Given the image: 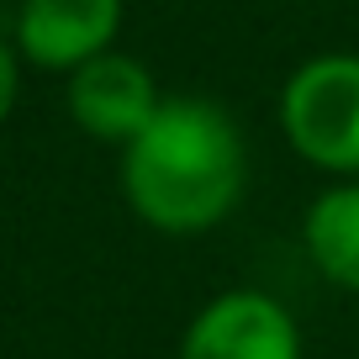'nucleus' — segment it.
Returning <instances> with one entry per match:
<instances>
[{
  "instance_id": "obj_3",
  "label": "nucleus",
  "mask_w": 359,
  "mask_h": 359,
  "mask_svg": "<svg viewBox=\"0 0 359 359\" xmlns=\"http://www.w3.org/2000/svg\"><path fill=\"white\" fill-rule=\"evenodd\" d=\"M180 359H302V327L269 291H222L191 317Z\"/></svg>"
},
{
  "instance_id": "obj_1",
  "label": "nucleus",
  "mask_w": 359,
  "mask_h": 359,
  "mask_svg": "<svg viewBox=\"0 0 359 359\" xmlns=\"http://www.w3.org/2000/svg\"><path fill=\"white\" fill-rule=\"evenodd\" d=\"M248 185L238 122L206 95H164L154 122L122 148V196L133 217L169 238H201L233 217Z\"/></svg>"
},
{
  "instance_id": "obj_4",
  "label": "nucleus",
  "mask_w": 359,
  "mask_h": 359,
  "mask_svg": "<svg viewBox=\"0 0 359 359\" xmlns=\"http://www.w3.org/2000/svg\"><path fill=\"white\" fill-rule=\"evenodd\" d=\"M64 101H69V116H74V127L85 137L127 148L148 122H154V111L164 106V95H158V79L148 74L137 58L106 48V53H95L90 64H79L74 74H69Z\"/></svg>"
},
{
  "instance_id": "obj_7",
  "label": "nucleus",
  "mask_w": 359,
  "mask_h": 359,
  "mask_svg": "<svg viewBox=\"0 0 359 359\" xmlns=\"http://www.w3.org/2000/svg\"><path fill=\"white\" fill-rule=\"evenodd\" d=\"M16 95H22V69H16V48L0 43V127L16 111Z\"/></svg>"
},
{
  "instance_id": "obj_6",
  "label": "nucleus",
  "mask_w": 359,
  "mask_h": 359,
  "mask_svg": "<svg viewBox=\"0 0 359 359\" xmlns=\"http://www.w3.org/2000/svg\"><path fill=\"white\" fill-rule=\"evenodd\" d=\"M302 238H306V254H312L317 275L333 280L338 291L359 296V180L327 185L306 206Z\"/></svg>"
},
{
  "instance_id": "obj_5",
  "label": "nucleus",
  "mask_w": 359,
  "mask_h": 359,
  "mask_svg": "<svg viewBox=\"0 0 359 359\" xmlns=\"http://www.w3.org/2000/svg\"><path fill=\"white\" fill-rule=\"evenodd\" d=\"M122 32V0H22L16 58L53 74H74Z\"/></svg>"
},
{
  "instance_id": "obj_2",
  "label": "nucleus",
  "mask_w": 359,
  "mask_h": 359,
  "mask_svg": "<svg viewBox=\"0 0 359 359\" xmlns=\"http://www.w3.org/2000/svg\"><path fill=\"white\" fill-rule=\"evenodd\" d=\"M285 143L312 169L359 180V53H317L280 90Z\"/></svg>"
}]
</instances>
